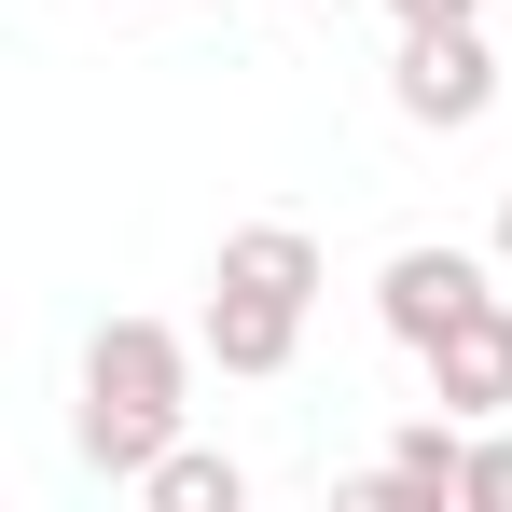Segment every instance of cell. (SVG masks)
I'll return each mask as SVG.
<instances>
[{"instance_id":"8992f818","label":"cell","mask_w":512,"mask_h":512,"mask_svg":"<svg viewBox=\"0 0 512 512\" xmlns=\"http://www.w3.org/2000/svg\"><path fill=\"white\" fill-rule=\"evenodd\" d=\"M208 277H222V291H263V305H319V236H305V222H236Z\"/></svg>"},{"instance_id":"30bf717a","label":"cell","mask_w":512,"mask_h":512,"mask_svg":"<svg viewBox=\"0 0 512 512\" xmlns=\"http://www.w3.org/2000/svg\"><path fill=\"white\" fill-rule=\"evenodd\" d=\"M388 14H402V28H457L471 0H388Z\"/></svg>"},{"instance_id":"6da1fadb","label":"cell","mask_w":512,"mask_h":512,"mask_svg":"<svg viewBox=\"0 0 512 512\" xmlns=\"http://www.w3.org/2000/svg\"><path fill=\"white\" fill-rule=\"evenodd\" d=\"M180 402H194V333H167V319H97L84 333V471H111V485H139L153 457L180 443Z\"/></svg>"},{"instance_id":"ba28073f","label":"cell","mask_w":512,"mask_h":512,"mask_svg":"<svg viewBox=\"0 0 512 512\" xmlns=\"http://www.w3.org/2000/svg\"><path fill=\"white\" fill-rule=\"evenodd\" d=\"M139 499L153 512H250V471H236L222 443H167V457L139 471Z\"/></svg>"},{"instance_id":"7a4b0ae2","label":"cell","mask_w":512,"mask_h":512,"mask_svg":"<svg viewBox=\"0 0 512 512\" xmlns=\"http://www.w3.org/2000/svg\"><path fill=\"white\" fill-rule=\"evenodd\" d=\"M388 97H402V125H485L499 111V42L457 14V28H402V70H388Z\"/></svg>"},{"instance_id":"9c48e42d","label":"cell","mask_w":512,"mask_h":512,"mask_svg":"<svg viewBox=\"0 0 512 512\" xmlns=\"http://www.w3.org/2000/svg\"><path fill=\"white\" fill-rule=\"evenodd\" d=\"M457 499H471V512H512V443H499V429L471 443V471H457Z\"/></svg>"},{"instance_id":"8fae6325","label":"cell","mask_w":512,"mask_h":512,"mask_svg":"<svg viewBox=\"0 0 512 512\" xmlns=\"http://www.w3.org/2000/svg\"><path fill=\"white\" fill-rule=\"evenodd\" d=\"M499 263H512V194H499Z\"/></svg>"},{"instance_id":"52a82bcc","label":"cell","mask_w":512,"mask_h":512,"mask_svg":"<svg viewBox=\"0 0 512 512\" xmlns=\"http://www.w3.org/2000/svg\"><path fill=\"white\" fill-rule=\"evenodd\" d=\"M291 346H305V305H263V291H222V277H208V360H222V374H291Z\"/></svg>"},{"instance_id":"277c9868","label":"cell","mask_w":512,"mask_h":512,"mask_svg":"<svg viewBox=\"0 0 512 512\" xmlns=\"http://www.w3.org/2000/svg\"><path fill=\"white\" fill-rule=\"evenodd\" d=\"M471 305H485V250H388V277H374V319H388V333L402 346H429L443 333V319H471Z\"/></svg>"},{"instance_id":"5b68a950","label":"cell","mask_w":512,"mask_h":512,"mask_svg":"<svg viewBox=\"0 0 512 512\" xmlns=\"http://www.w3.org/2000/svg\"><path fill=\"white\" fill-rule=\"evenodd\" d=\"M471 416H416V429H388V457L346 485V512H443L457 499V471H471V443H457Z\"/></svg>"},{"instance_id":"3957f363","label":"cell","mask_w":512,"mask_h":512,"mask_svg":"<svg viewBox=\"0 0 512 512\" xmlns=\"http://www.w3.org/2000/svg\"><path fill=\"white\" fill-rule=\"evenodd\" d=\"M416 360H429V402H443V416H471V429L512 416V305H499V291H485L471 319H443Z\"/></svg>"}]
</instances>
